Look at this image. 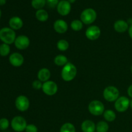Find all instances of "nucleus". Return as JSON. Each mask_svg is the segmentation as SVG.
Here are the masks:
<instances>
[{"mask_svg":"<svg viewBox=\"0 0 132 132\" xmlns=\"http://www.w3.org/2000/svg\"><path fill=\"white\" fill-rule=\"evenodd\" d=\"M16 39L15 31L11 28L4 27L0 30V39L3 43L10 45L15 42Z\"/></svg>","mask_w":132,"mask_h":132,"instance_id":"obj_1","label":"nucleus"},{"mask_svg":"<svg viewBox=\"0 0 132 132\" xmlns=\"http://www.w3.org/2000/svg\"><path fill=\"white\" fill-rule=\"evenodd\" d=\"M77 75V68L76 66L70 63H68L63 67L61 71V77L65 81H70L76 77Z\"/></svg>","mask_w":132,"mask_h":132,"instance_id":"obj_2","label":"nucleus"},{"mask_svg":"<svg viewBox=\"0 0 132 132\" xmlns=\"http://www.w3.org/2000/svg\"><path fill=\"white\" fill-rule=\"evenodd\" d=\"M81 21L85 24H90L94 23L97 18V13L94 9H86L81 14Z\"/></svg>","mask_w":132,"mask_h":132,"instance_id":"obj_3","label":"nucleus"},{"mask_svg":"<svg viewBox=\"0 0 132 132\" xmlns=\"http://www.w3.org/2000/svg\"><path fill=\"white\" fill-rule=\"evenodd\" d=\"M103 96L107 101H116L119 96V92L118 89L115 86H109L104 89L103 92Z\"/></svg>","mask_w":132,"mask_h":132,"instance_id":"obj_4","label":"nucleus"},{"mask_svg":"<svg viewBox=\"0 0 132 132\" xmlns=\"http://www.w3.org/2000/svg\"><path fill=\"white\" fill-rule=\"evenodd\" d=\"M11 126L14 131L22 132L26 130L27 126V121L21 116H16L12 120Z\"/></svg>","mask_w":132,"mask_h":132,"instance_id":"obj_5","label":"nucleus"},{"mask_svg":"<svg viewBox=\"0 0 132 132\" xmlns=\"http://www.w3.org/2000/svg\"><path fill=\"white\" fill-rule=\"evenodd\" d=\"M88 110L90 113L94 116H101L104 112V106L102 102L94 100L89 104Z\"/></svg>","mask_w":132,"mask_h":132,"instance_id":"obj_6","label":"nucleus"},{"mask_svg":"<svg viewBox=\"0 0 132 132\" xmlns=\"http://www.w3.org/2000/svg\"><path fill=\"white\" fill-rule=\"evenodd\" d=\"M130 101L126 97L122 96L119 97L115 103V108L119 112H124L128 109Z\"/></svg>","mask_w":132,"mask_h":132,"instance_id":"obj_7","label":"nucleus"},{"mask_svg":"<svg viewBox=\"0 0 132 132\" xmlns=\"http://www.w3.org/2000/svg\"><path fill=\"white\" fill-rule=\"evenodd\" d=\"M15 105L18 110L21 111V112H24L29 108V100L24 95H19L15 99Z\"/></svg>","mask_w":132,"mask_h":132,"instance_id":"obj_8","label":"nucleus"},{"mask_svg":"<svg viewBox=\"0 0 132 132\" xmlns=\"http://www.w3.org/2000/svg\"><path fill=\"white\" fill-rule=\"evenodd\" d=\"M42 90L47 95H54L57 92L58 87L55 82L52 81H48L43 83Z\"/></svg>","mask_w":132,"mask_h":132,"instance_id":"obj_9","label":"nucleus"},{"mask_svg":"<svg viewBox=\"0 0 132 132\" xmlns=\"http://www.w3.org/2000/svg\"><path fill=\"white\" fill-rule=\"evenodd\" d=\"M101 32L99 27H98L97 26L93 25L86 29L85 35L88 39L94 41L99 38V36H101Z\"/></svg>","mask_w":132,"mask_h":132,"instance_id":"obj_10","label":"nucleus"},{"mask_svg":"<svg viewBox=\"0 0 132 132\" xmlns=\"http://www.w3.org/2000/svg\"><path fill=\"white\" fill-rule=\"evenodd\" d=\"M14 44L15 47L19 50H24L30 45V39L27 36L21 35L16 37Z\"/></svg>","mask_w":132,"mask_h":132,"instance_id":"obj_11","label":"nucleus"},{"mask_svg":"<svg viewBox=\"0 0 132 132\" xmlns=\"http://www.w3.org/2000/svg\"><path fill=\"white\" fill-rule=\"evenodd\" d=\"M58 13L63 16L68 15L71 11V4L66 0L59 1L57 6Z\"/></svg>","mask_w":132,"mask_h":132,"instance_id":"obj_12","label":"nucleus"},{"mask_svg":"<svg viewBox=\"0 0 132 132\" xmlns=\"http://www.w3.org/2000/svg\"><path fill=\"white\" fill-rule=\"evenodd\" d=\"M9 61L14 67H19L24 63V57L19 53H13L9 57Z\"/></svg>","mask_w":132,"mask_h":132,"instance_id":"obj_13","label":"nucleus"},{"mask_svg":"<svg viewBox=\"0 0 132 132\" xmlns=\"http://www.w3.org/2000/svg\"><path fill=\"white\" fill-rule=\"evenodd\" d=\"M54 28L59 34H64L68 30V24L63 19H58L54 22Z\"/></svg>","mask_w":132,"mask_h":132,"instance_id":"obj_14","label":"nucleus"},{"mask_svg":"<svg viewBox=\"0 0 132 132\" xmlns=\"http://www.w3.org/2000/svg\"><path fill=\"white\" fill-rule=\"evenodd\" d=\"M9 25L12 29L19 30L23 27V22L20 18L18 16H14L10 18L9 20Z\"/></svg>","mask_w":132,"mask_h":132,"instance_id":"obj_15","label":"nucleus"},{"mask_svg":"<svg viewBox=\"0 0 132 132\" xmlns=\"http://www.w3.org/2000/svg\"><path fill=\"white\" fill-rule=\"evenodd\" d=\"M114 29L116 32L123 33L128 29V24L124 20H118L114 23Z\"/></svg>","mask_w":132,"mask_h":132,"instance_id":"obj_16","label":"nucleus"},{"mask_svg":"<svg viewBox=\"0 0 132 132\" xmlns=\"http://www.w3.org/2000/svg\"><path fill=\"white\" fill-rule=\"evenodd\" d=\"M81 130L83 132H94L96 130V126L93 121L86 120L81 125Z\"/></svg>","mask_w":132,"mask_h":132,"instance_id":"obj_17","label":"nucleus"},{"mask_svg":"<svg viewBox=\"0 0 132 132\" xmlns=\"http://www.w3.org/2000/svg\"><path fill=\"white\" fill-rule=\"evenodd\" d=\"M50 76H51V73H50V70L47 68H42L39 71L38 73H37V77L38 79L41 82H46L48 81L50 79Z\"/></svg>","mask_w":132,"mask_h":132,"instance_id":"obj_18","label":"nucleus"},{"mask_svg":"<svg viewBox=\"0 0 132 132\" xmlns=\"http://www.w3.org/2000/svg\"><path fill=\"white\" fill-rule=\"evenodd\" d=\"M36 18L38 21L41 22H45L48 19V14L44 9L37 10L36 12Z\"/></svg>","mask_w":132,"mask_h":132,"instance_id":"obj_19","label":"nucleus"},{"mask_svg":"<svg viewBox=\"0 0 132 132\" xmlns=\"http://www.w3.org/2000/svg\"><path fill=\"white\" fill-rule=\"evenodd\" d=\"M54 63L59 67L64 66L68 63V59L63 55H58L54 58Z\"/></svg>","mask_w":132,"mask_h":132,"instance_id":"obj_20","label":"nucleus"},{"mask_svg":"<svg viewBox=\"0 0 132 132\" xmlns=\"http://www.w3.org/2000/svg\"><path fill=\"white\" fill-rule=\"evenodd\" d=\"M103 116L105 120L108 122H112L114 121L116 118V114L113 111L111 110H106L103 113Z\"/></svg>","mask_w":132,"mask_h":132,"instance_id":"obj_21","label":"nucleus"},{"mask_svg":"<svg viewBox=\"0 0 132 132\" xmlns=\"http://www.w3.org/2000/svg\"><path fill=\"white\" fill-rule=\"evenodd\" d=\"M46 3V0H32V6L34 9L38 10H41L44 6H45Z\"/></svg>","mask_w":132,"mask_h":132,"instance_id":"obj_22","label":"nucleus"},{"mask_svg":"<svg viewBox=\"0 0 132 132\" xmlns=\"http://www.w3.org/2000/svg\"><path fill=\"white\" fill-rule=\"evenodd\" d=\"M109 130V126L105 121H100L96 125V130L97 132H107Z\"/></svg>","mask_w":132,"mask_h":132,"instance_id":"obj_23","label":"nucleus"},{"mask_svg":"<svg viewBox=\"0 0 132 132\" xmlns=\"http://www.w3.org/2000/svg\"><path fill=\"white\" fill-rule=\"evenodd\" d=\"M60 132H76V128L72 123L67 122L61 126Z\"/></svg>","mask_w":132,"mask_h":132,"instance_id":"obj_24","label":"nucleus"},{"mask_svg":"<svg viewBox=\"0 0 132 132\" xmlns=\"http://www.w3.org/2000/svg\"><path fill=\"white\" fill-rule=\"evenodd\" d=\"M10 52V48L9 45L3 43L0 45V55L5 57L9 54Z\"/></svg>","mask_w":132,"mask_h":132,"instance_id":"obj_25","label":"nucleus"},{"mask_svg":"<svg viewBox=\"0 0 132 132\" xmlns=\"http://www.w3.org/2000/svg\"><path fill=\"white\" fill-rule=\"evenodd\" d=\"M57 47L60 51H66L69 47V43L64 39H61L57 43Z\"/></svg>","mask_w":132,"mask_h":132,"instance_id":"obj_26","label":"nucleus"},{"mask_svg":"<svg viewBox=\"0 0 132 132\" xmlns=\"http://www.w3.org/2000/svg\"><path fill=\"white\" fill-rule=\"evenodd\" d=\"M82 22L81 20L74 19L71 23V28L74 31H80L82 28Z\"/></svg>","mask_w":132,"mask_h":132,"instance_id":"obj_27","label":"nucleus"},{"mask_svg":"<svg viewBox=\"0 0 132 132\" xmlns=\"http://www.w3.org/2000/svg\"><path fill=\"white\" fill-rule=\"evenodd\" d=\"M9 126V121L6 118H1L0 119V130H6Z\"/></svg>","mask_w":132,"mask_h":132,"instance_id":"obj_28","label":"nucleus"},{"mask_svg":"<svg viewBox=\"0 0 132 132\" xmlns=\"http://www.w3.org/2000/svg\"><path fill=\"white\" fill-rule=\"evenodd\" d=\"M46 3L50 8L54 9L55 6H57L59 0H46Z\"/></svg>","mask_w":132,"mask_h":132,"instance_id":"obj_29","label":"nucleus"},{"mask_svg":"<svg viewBox=\"0 0 132 132\" xmlns=\"http://www.w3.org/2000/svg\"><path fill=\"white\" fill-rule=\"evenodd\" d=\"M37 126H35L34 125H27V128H26L25 131L26 132H37Z\"/></svg>","mask_w":132,"mask_h":132,"instance_id":"obj_30","label":"nucleus"},{"mask_svg":"<svg viewBox=\"0 0 132 132\" xmlns=\"http://www.w3.org/2000/svg\"><path fill=\"white\" fill-rule=\"evenodd\" d=\"M43 85L39 80H36L32 82V87L36 90H39L42 88Z\"/></svg>","mask_w":132,"mask_h":132,"instance_id":"obj_31","label":"nucleus"},{"mask_svg":"<svg viewBox=\"0 0 132 132\" xmlns=\"http://www.w3.org/2000/svg\"><path fill=\"white\" fill-rule=\"evenodd\" d=\"M128 94L130 97L132 98V85H130L128 89Z\"/></svg>","mask_w":132,"mask_h":132,"instance_id":"obj_32","label":"nucleus"},{"mask_svg":"<svg viewBox=\"0 0 132 132\" xmlns=\"http://www.w3.org/2000/svg\"><path fill=\"white\" fill-rule=\"evenodd\" d=\"M128 32H129V35H130V37H131V39H132V24H131V26L130 27V28H129Z\"/></svg>","mask_w":132,"mask_h":132,"instance_id":"obj_33","label":"nucleus"},{"mask_svg":"<svg viewBox=\"0 0 132 132\" xmlns=\"http://www.w3.org/2000/svg\"><path fill=\"white\" fill-rule=\"evenodd\" d=\"M6 0H0V6H3L6 3Z\"/></svg>","mask_w":132,"mask_h":132,"instance_id":"obj_34","label":"nucleus"},{"mask_svg":"<svg viewBox=\"0 0 132 132\" xmlns=\"http://www.w3.org/2000/svg\"><path fill=\"white\" fill-rule=\"evenodd\" d=\"M67 1H68V2L71 4V3H73L76 2V0H67Z\"/></svg>","mask_w":132,"mask_h":132,"instance_id":"obj_35","label":"nucleus"},{"mask_svg":"<svg viewBox=\"0 0 132 132\" xmlns=\"http://www.w3.org/2000/svg\"><path fill=\"white\" fill-rule=\"evenodd\" d=\"M130 106L131 107V110H132V100L130 101Z\"/></svg>","mask_w":132,"mask_h":132,"instance_id":"obj_36","label":"nucleus"},{"mask_svg":"<svg viewBox=\"0 0 132 132\" xmlns=\"http://www.w3.org/2000/svg\"><path fill=\"white\" fill-rule=\"evenodd\" d=\"M1 10H0V18H1Z\"/></svg>","mask_w":132,"mask_h":132,"instance_id":"obj_37","label":"nucleus"},{"mask_svg":"<svg viewBox=\"0 0 132 132\" xmlns=\"http://www.w3.org/2000/svg\"><path fill=\"white\" fill-rule=\"evenodd\" d=\"M131 73H132V66H131Z\"/></svg>","mask_w":132,"mask_h":132,"instance_id":"obj_38","label":"nucleus"},{"mask_svg":"<svg viewBox=\"0 0 132 132\" xmlns=\"http://www.w3.org/2000/svg\"><path fill=\"white\" fill-rule=\"evenodd\" d=\"M3 132H6V131H3Z\"/></svg>","mask_w":132,"mask_h":132,"instance_id":"obj_39","label":"nucleus"}]
</instances>
